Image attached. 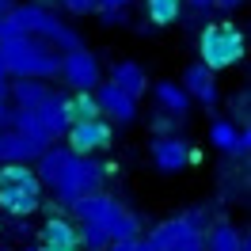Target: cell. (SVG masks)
I'll use <instances>...</instances> for the list:
<instances>
[{
	"mask_svg": "<svg viewBox=\"0 0 251 251\" xmlns=\"http://www.w3.org/2000/svg\"><path fill=\"white\" fill-rule=\"evenodd\" d=\"M244 0H213V8H221V12H236Z\"/></svg>",
	"mask_w": 251,
	"mask_h": 251,
	"instance_id": "4dcf8cb0",
	"label": "cell"
},
{
	"mask_svg": "<svg viewBox=\"0 0 251 251\" xmlns=\"http://www.w3.org/2000/svg\"><path fill=\"white\" fill-rule=\"evenodd\" d=\"M149 156H152V168L160 175H179L183 168L198 164V149L179 133H156L149 141Z\"/></svg>",
	"mask_w": 251,
	"mask_h": 251,
	"instance_id": "ba28073f",
	"label": "cell"
},
{
	"mask_svg": "<svg viewBox=\"0 0 251 251\" xmlns=\"http://www.w3.org/2000/svg\"><path fill=\"white\" fill-rule=\"evenodd\" d=\"M248 53V38L236 27L232 19H221V23H209L198 38V61L209 69V73H225L232 69L236 61H244Z\"/></svg>",
	"mask_w": 251,
	"mask_h": 251,
	"instance_id": "3957f363",
	"label": "cell"
},
{
	"mask_svg": "<svg viewBox=\"0 0 251 251\" xmlns=\"http://www.w3.org/2000/svg\"><path fill=\"white\" fill-rule=\"evenodd\" d=\"M110 84H118L126 95L141 99V95L149 92V73H145L141 61H114L110 65Z\"/></svg>",
	"mask_w": 251,
	"mask_h": 251,
	"instance_id": "e0dca14e",
	"label": "cell"
},
{
	"mask_svg": "<svg viewBox=\"0 0 251 251\" xmlns=\"http://www.w3.org/2000/svg\"><path fill=\"white\" fill-rule=\"evenodd\" d=\"M23 251H42V244H27V248H23Z\"/></svg>",
	"mask_w": 251,
	"mask_h": 251,
	"instance_id": "e575fe53",
	"label": "cell"
},
{
	"mask_svg": "<svg viewBox=\"0 0 251 251\" xmlns=\"http://www.w3.org/2000/svg\"><path fill=\"white\" fill-rule=\"evenodd\" d=\"M118 198L114 194H103V190H92V194H84V198H76V202L69 205L73 213H76L80 221H88V225H99L103 232H107V225L114 221V213H118Z\"/></svg>",
	"mask_w": 251,
	"mask_h": 251,
	"instance_id": "7c38bea8",
	"label": "cell"
},
{
	"mask_svg": "<svg viewBox=\"0 0 251 251\" xmlns=\"http://www.w3.org/2000/svg\"><path fill=\"white\" fill-rule=\"evenodd\" d=\"M57 80H61L69 92H92L95 84L103 80V69H99V57L92 50H61V65H57Z\"/></svg>",
	"mask_w": 251,
	"mask_h": 251,
	"instance_id": "52a82bcc",
	"label": "cell"
},
{
	"mask_svg": "<svg viewBox=\"0 0 251 251\" xmlns=\"http://www.w3.org/2000/svg\"><path fill=\"white\" fill-rule=\"evenodd\" d=\"M69 16H92L95 12V0H57Z\"/></svg>",
	"mask_w": 251,
	"mask_h": 251,
	"instance_id": "4316f807",
	"label": "cell"
},
{
	"mask_svg": "<svg viewBox=\"0 0 251 251\" xmlns=\"http://www.w3.org/2000/svg\"><path fill=\"white\" fill-rule=\"evenodd\" d=\"M137 0H95V12L92 16L99 19V27H126L129 19V8Z\"/></svg>",
	"mask_w": 251,
	"mask_h": 251,
	"instance_id": "44dd1931",
	"label": "cell"
},
{
	"mask_svg": "<svg viewBox=\"0 0 251 251\" xmlns=\"http://www.w3.org/2000/svg\"><path fill=\"white\" fill-rule=\"evenodd\" d=\"M0 92L8 95V73H4V61H0Z\"/></svg>",
	"mask_w": 251,
	"mask_h": 251,
	"instance_id": "d6a6232c",
	"label": "cell"
},
{
	"mask_svg": "<svg viewBox=\"0 0 251 251\" xmlns=\"http://www.w3.org/2000/svg\"><path fill=\"white\" fill-rule=\"evenodd\" d=\"M73 160V152L65 149V145H46L42 152H38V160H34V175H38V183L42 187H57V179H61L65 172V164Z\"/></svg>",
	"mask_w": 251,
	"mask_h": 251,
	"instance_id": "2e32d148",
	"label": "cell"
},
{
	"mask_svg": "<svg viewBox=\"0 0 251 251\" xmlns=\"http://www.w3.org/2000/svg\"><path fill=\"white\" fill-rule=\"evenodd\" d=\"M240 251H251V244H248V236H244V244H240Z\"/></svg>",
	"mask_w": 251,
	"mask_h": 251,
	"instance_id": "d590c367",
	"label": "cell"
},
{
	"mask_svg": "<svg viewBox=\"0 0 251 251\" xmlns=\"http://www.w3.org/2000/svg\"><path fill=\"white\" fill-rule=\"evenodd\" d=\"M34 118L42 122V129H46V137H50V141H57L65 129H69V114H65V95H61V92H53L46 103H38V107H34Z\"/></svg>",
	"mask_w": 251,
	"mask_h": 251,
	"instance_id": "ac0fdd59",
	"label": "cell"
},
{
	"mask_svg": "<svg viewBox=\"0 0 251 251\" xmlns=\"http://www.w3.org/2000/svg\"><path fill=\"white\" fill-rule=\"evenodd\" d=\"M103 179H107V164H103V160L76 156V152H73V160L65 164V172H61V179H57L53 194H57V202H61V205H73L76 198L99 190V187H103Z\"/></svg>",
	"mask_w": 251,
	"mask_h": 251,
	"instance_id": "5b68a950",
	"label": "cell"
},
{
	"mask_svg": "<svg viewBox=\"0 0 251 251\" xmlns=\"http://www.w3.org/2000/svg\"><path fill=\"white\" fill-rule=\"evenodd\" d=\"M145 4V16L152 27H172L183 16V0H141Z\"/></svg>",
	"mask_w": 251,
	"mask_h": 251,
	"instance_id": "7402d4cb",
	"label": "cell"
},
{
	"mask_svg": "<svg viewBox=\"0 0 251 251\" xmlns=\"http://www.w3.org/2000/svg\"><path fill=\"white\" fill-rule=\"evenodd\" d=\"M8 19L16 23L19 34H34V38H42V42H53L57 50H76L84 46V38H80L76 27H69L53 8L46 4H38V0H27V4H12V12Z\"/></svg>",
	"mask_w": 251,
	"mask_h": 251,
	"instance_id": "7a4b0ae2",
	"label": "cell"
},
{
	"mask_svg": "<svg viewBox=\"0 0 251 251\" xmlns=\"http://www.w3.org/2000/svg\"><path fill=\"white\" fill-rule=\"evenodd\" d=\"M12 34H19V31H16V23H12L8 16H0V42H8Z\"/></svg>",
	"mask_w": 251,
	"mask_h": 251,
	"instance_id": "f546056e",
	"label": "cell"
},
{
	"mask_svg": "<svg viewBox=\"0 0 251 251\" xmlns=\"http://www.w3.org/2000/svg\"><path fill=\"white\" fill-rule=\"evenodd\" d=\"M46 145L42 141H31V137H23L19 129H0V164H31V160H38V152H42Z\"/></svg>",
	"mask_w": 251,
	"mask_h": 251,
	"instance_id": "5bb4252c",
	"label": "cell"
},
{
	"mask_svg": "<svg viewBox=\"0 0 251 251\" xmlns=\"http://www.w3.org/2000/svg\"><path fill=\"white\" fill-rule=\"evenodd\" d=\"M107 251H152L145 240H110Z\"/></svg>",
	"mask_w": 251,
	"mask_h": 251,
	"instance_id": "83f0119b",
	"label": "cell"
},
{
	"mask_svg": "<svg viewBox=\"0 0 251 251\" xmlns=\"http://www.w3.org/2000/svg\"><path fill=\"white\" fill-rule=\"evenodd\" d=\"M65 114H69V122H88V118H103L99 107H95L92 92H69L65 95Z\"/></svg>",
	"mask_w": 251,
	"mask_h": 251,
	"instance_id": "603a6c76",
	"label": "cell"
},
{
	"mask_svg": "<svg viewBox=\"0 0 251 251\" xmlns=\"http://www.w3.org/2000/svg\"><path fill=\"white\" fill-rule=\"evenodd\" d=\"M240 244H244V232L228 221H217L205 228V251H240Z\"/></svg>",
	"mask_w": 251,
	"mask_h": 251,
	"instance_id": "ffe728a7",
	"label": "cell"
},
{
	"mask_svg": "<svg viewBox=\"0 0 251 251\" xmlns=\"http://www.w3.org/2000/svg\"><path fill=\"white\" fill-rule=\"evenodd\" d=\"M187 8H194V12H209L213 8V0H183Z\"/></svg>",
	"mask_w": 251,
	"mask_h": 251,
	"instance_id": "1f68e13d",
	"label": "cell"
},
{
	"mask_svg": "<svg viewBox=\"0 0 251 251\" xmlns=\"http://www.w3.org/2000/svg\"><path fill=\"white\" fill-rule=\"evenodd\" d=\"M145 244L152 251H205V228L190 213H183V217L160 221L156 228L145 236Z\"/></svg>",
	"mask_w": 251,
	"mask_h": 251,
	"instance_id": "8992f818",
	"label": "cell"
},
{
	"mask_svg": "<svg viewBox=\"0 0 251 251\" xmlns=\"http://www.w3.org/2000/svg\"><path fill=\"white\" fill-rule=\"evenodd\" d=\"M92 99H95V107H99V114H103L107 122H114V126H133L137 122V99L126 95L118 84L99 80L92 88Z\"/></svg>",
	"mask_w": 251,
	"mask_h": 251,
	"instance_id": "30bf717a",
	"label": "cell"
},
{
	"mask_svg": "<svg viewBox=\"0 0 251 251\" xmlns=\"http://www.w3.org/2000/svg\"><path fill=\"white\" fill-rule=\"evenodd\" d=\"M38 4H46V8H53V4H57V0H38Z\"/></svg>",
	"mask_w": 251,
	"mask_h": 251,
	"instance_id": "8d00e7d4",
	"label": "cell"
},
{
	"mask_svg": "<svg viewBox=\"0 0 251 251\" xmlns=\"http://www.w3.org/2000/svg\"><path fill=\"white\" fill-rule=\"evenodd\" d=\"M53 88H50L46 80H31V76H12L8 80V99H12V107H23V110H34L38 103H46Z\"/></svg>",
	"mask_w": 251,
	"mask_h": 251,
	"instance_id": "9a60e30c",
	"label": "cell"
},
{
	"mask_svg": "<svg viewBox=\"0 0 251 251\" xmlns=\"http://www.w3.org/2000/svg\"><path fill=\"white\" fill-rule=\"evenodd\" d=\"M107 236H110V240H137V236H141V221H137V213L126 209V205H118L114 221L107 225Z\"/></svg>",
	"mask_w": 251,
	"mask_h": 251,
	"instance_id": "cb8c5ba5",
	"label": "cell"
},
{
	"mask_svg": "<svg viewBox=\"0 0 251 251\" xmlns=\"http://www.w3.org/2000/svg\"><path fill=\"white\" fill-rule=\"evenodd\" d=\"M76 240H80V248H84V251H107V244H110V236L103 232L99 225H88V221H80Z\"/></svg>",
	"mask_w": 251,
	"mask_h": 251,
	"instance_id": "484cf974",
	"label": "cell"
},
{
	"mask_svg": "<svg viewBox=\"0 0 251 251\" xmlns=\"http://www.w3.org/2000/svg\"><path fill=\"white\" fill-rule=\"evenodd\" d=\"M42 183L31 172V164H0V209L8 217H31L38 209Z\"/></svg>",
	"mask_w": 251,
	"mask_h": 251,
	"instance_id": "277c9868",
	"label": "cell"
},
{
	"mask_svg": "<svg viewBox=\"0 0 251 251\" xmlns=\"http://www.w3.org/2000/svg\"><path fill=\"white\" fill-rule=\"evenodd\" d=\"M0 251H4V248H0Z\"/></svg>",
	"mask_w": 251,
	"mask_h": 251,
	"instance_id": "74e56055",
	"label": "cell"
},
{
	"mask_svg": "<svg viewBox=\"0 0 251 251\" xmlns=\"http://www.w3.org/2000/svg\"><path fill=\"white\" fill-rule=\"evenodd\" d=\"M183 88H187L190 103H202L205 110H213L221 103V88H217V73H209L202 61H194L183 69V80H179Z\"/></svg>",
	"mask_w": 251,
	"mask_h": 251,
	"instance_id": "8fae6325",
	"label": "cell"
},
{
	"mask_svg": "<svg viewBox=\"0 0 251 251\" xmlns=\"http://www.w3.org/2000/svg\"><path fill=\"white\" fill-rule=\"evenodd\" d=\"M65 149L76 152V156H95V152H107L114 141V126L107 118H88V122H69V129L61 133Z\"/></svg>",
	"mask_w": 251,
	"mask_h": 251,
	"instance_id": "9c48e42d",
	"label": "cell"
},
{
	"mask_svg": "<svg viewBox=\"0 0 251 251\" xmlns=\"http://www.w3.org/2000/svg\"><path fill=\"white\" fill-rule=\"evenodd\" d=\"M42 251H80L76 228L65 217H50L42 225Z\"/></svg>",
	"mask_w": 251,
	"mask_h": 251,
	"instance_id": "d6986e66",
	"label": "cell"
},
{
	"mask_svg": "<svg viewBox=\"0 0 251 251\" xmlns=\"http://www.w3.org/2000/svg\"><path fill=\"white\" fill-rule=\"evenodd\" d=\"M152 99H156V107L164 110L168 118H175V122L190 118V95L179 80H156V84H152Z\"/></svg>",
	"mask_w": 251,
	"mask_h": 251,
	"instance_id": "4fadbf2b",
	"label": "cell"
},
{
	"mask_svg": "<svg viewBox=\"0 0 251 251\" xmlns=\"http://www.w3.org/2000/svg\"><path fill=\"white\" fill-rule=\"evenodd\" d=\"M0 61L8 76H31V80H57L61 50L53 42H42L34 34H12L0 42Z\"/></svg>",
	"mask_w": 251,
	"mask_h": 251,
	"instance_id": "6da1fadb",
	"label": "cell"
},
{
	"mask_svg": "<svg viewBox=\"0 0 251 251\" xmlns=\"http://www.w3.org/2000/svg\"><path fill=\"white\" fill-rule=\"evenodd\" d=\"M12 4H16V0H0V16H8V12H12Z\"/></svg>",
	"mask_w": 251,
	"mask_h": 251,
	"instance_id": "836d02e7",
	"label": "cell"
},
{
	"mask_svg": "<svg viewBox=\"0 0 251 251\" xmlns=\"http://www.w3.org/2000/svg\"><path fill=\"white\" fill-rule=\"evenodd\" d=\"M236 133H240V126L232 122V118H217V122H209V145L217 149V152H232V145H236Z\"/></svg>",
	"mask_w": 251,
	"mask_h": 251,
	"instance_id": "d4e9b609",
	"label": "cell"
},
{
	"mask_svg": "<svg viewBox=\"0 0 251 251\" xmlns=\"http://www.w3.org/2000/svg\"><path fill=\"white\" fill-rule=\"evenodd\" d=\"M248 152H251V129L244 126V129L236 133V145H232V152H228V156H248Z\"/></svg>",
	"mask_w": 251,
	"mask_h": 251,
	"instance_id": "f1b7e54d",
	"label": "cell"
}]
</instances>
